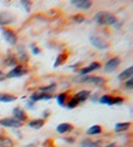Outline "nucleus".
I'll use <instances>...</instances> for the list:
<instances>
[{
  "label": "nucleus",
  "mask_w": 133,
  "mask_h": 147,
  "mask_svg": "<svg viewBox=\"0 0 133 147\" xmlns=\"http://www.w3.org/2000/svg\"><path fill=\"white\" fill-rule=\"evenodd\" d=\"M94 20L99 26H115L117 22L115 14L110 13V12H98L94 16Z\"/></svg>",
  "instance_id": "f257e3e1"
},
{
  "label": "nucleus",
  "mask_w": 133,
  "mask_h": 147,
  "mask_svg": "<svg viewBox=\"0 0 133 147\" xmlns=\"http://www.w3.org/2000/svg\"><path fill=\"white\" fill-rule=\"evenodd\" d=\"M76 82H83V83H92V85H94V86H103L107 81H106V78L103 77H97V76H77V77L75 78Z\"/></svg>",
  "instance_id": "f03ea898"
},
{
  "label": "nucleus",
  "mask_w": 133,
  "mask_h": 147,
  "mask_svg": "<svg viewBox=\"0 0 133 147\" xmlns=\"http://www.w3.org/2000/svg\"><path fill=\"white\" fill-rule=\"evenodd\" d=\"M98 102L107 106H117V104H121L124 99L121 96H115V95H102L100 98H98Z\"/></svg>",
  "instance_id": "7ed1b4c3"
},
{
  "label": "nucleus",
  "mask_w": 133,
  "mask_h": 147,
  "mask_svg": "<svg viewBox=\"0 0 133 147\" xmlns=\"http://www.w3.org/2000/svg\"><path fill=\"white\" fill-rule=\"evenodd\" d=\"M29 73V68L25 64H18L13 68L12 70H9L7 73V78H16V77H22Z\"/></svg>",
  "instance_id": "20e7f679"
},
{
  "label": "nucleus",
  "mask_w": 133,
  "mask_h": 147,
  "mask_svg": "<svg viewBox=\"0 0 133 147\" xmlns=\"http://www.w3.org/2000/svg\"><path fill=\"white\" fill-rule=\"evenodd\" d=\"M89 40H90V43H92L95 48H98V50H106V48H108V42H106L105 39H102L98 34L90 35Z\"/></svg>",
  "instance_id": "39448f33"
},
{
  "label": "nucleus",
  "mask_w": 133,
  "mask_h": 147,
  "mask_svg": "<svg viewBox=\"0 0 133 147\" xmlns=\"http://www.w3.org/2000/svg\"><path fill=\"white\" fill-rule=\"evenodd\" d=\"M120 63H121V60H120V57H117V56H114V57H111L110 60L107 61L105 64V70L107 73H112L115 72V70L119 68Z\"/></svg>",
  "instance_id": "423d86ee"
},
{
  "label": "nucleus",
  "mask_w": 133,
  "mask_h": 147,
  "mask_svg": "<svg viewBox=\"0 0 133 147\" xmlns=\"http://www.w3.org/2000/svg\"><path fill=\"white\" fill-rule=\"evenodd\" d=\"M3 36L8 45H11V46L17 45V40H18V39H17V34L14 33V30H12V29H4Z\"/></svg>",
  "instance_id": "0eeeda50"
},
{
  "label": "nucleus",
  "mask_w": 133,
  "mask_h": 147,
  "mask_svg": "<svg viewBox=\"0 0 133 147\" xmlns=\"http://www.w3.org/2000/svg\"><path fill=\"white\" fill-rule=\"evenodd\" d=\"M0 125L4 126V128H13V129H17V128H21L22 124L17 120H14L13 117H5V119H1L0 120Z\"/></svg>",
  "instance_id": "6e6552de"
},
{
  "label": "nucleus",
  "mask_w": 133,
  "mask_h": 147,
  "mask_svg": "<svg viewBox=\"0 0 133 147\" xmlns=\"http://www.w3.org/2000/svg\"><path fill=\"white\" fill-rule=\"evenodd\" d=\"M98 69H100V63L94 61V63H92V64H89L88 67L81 68V69L78 70V76H88L89 73H92V72L98 70Z\"/></svg>",
  "instance_id": "1a4fd4ad"
},
{
  "label": "nucleus",
  "mask_w": 133,
  "mask_h": 147,
  "mask_svg": "<svg viewBox=\"0 0 133 147\" xmlns=\"http://www.w3.org/2000/svg\"><path fill=\"white\" fill-rule=\"evenodd\" d=\"M71 4L75 7H77L81 11H88L93 7V3L90 0H71Z\"/></svg>",
  "instance_id": "9d476101"
},
{
  "label": "nucleus",
  "mask_w": 133,
  "mask_h": 147,
  "mask_svg": "<svg viewBox=\"0 0 133 147\" xmlns=\"http://www.w3.org/2000/svg\"><path fill=\"white\" fill-rule=\"evenodd\" d=\"M12 113H13V116L12 117H13L14 120H17V121H20L21 124H24V122L28 120V115H26V112L24 111V109H21L20 107H16Z\"/></svg>",
  "instance_id": "9b49d317"
},
{
  "label": "nucleus",
  "mask_w": 133,
  "mask_h": 147,
  "mask_svg": "<svg viewBox=\"0 0 133 147\" xmlns=\"http://www.w3.org/2000/svg\"><path fill=\"white\" fill-rule=\"evenodd\" d=\"M4 65L5 67H16V65H18V60H17V56L13 55V53H8L7 55V57L4 59Z\"/></svg>",
  "instance_id": "f8f14e48"
},
{
  "label": "nucleus",
  "mask_w": 133,
  "mask_h": 147,
  "mask_svg": "<svg viewBox=\"0 0 133 147\" xmlns=\"http://www.w3.org/2000/svg\"><path fill=\"white\" fill-rule=\"evenodd\" d=\"M89 96H90V91H89V90H81V91H77L73 95V98H75L78 103L85 102L86 99H89Z\"/></svg>",
  "instance_id": "ddd939ff"
},
{
  "label": "nucleus",
  "mask_w": 133,
  "mask_h": 147,
  "mask_svg": "<svg viewBox=\"0 0 133 147\" xmlns=\"http://www.w3.org/2000/svg\"><path fill=\"white\" fill-rule=\"evenodd\" d=\"M73 130V125L72 124H68V122H63V124H59L56 126V131L60 134L64 133H69V131Z\"/></svg>",
  "instance_id": "4468645a"
},
{
  "label": "nucleus",
  "mask_w": 133,
  "mask_h": 147,
  "mask_svg": "<svg viewBox=\"0 0 133 147\" xmlns=\"http://www.w3.org/2000/svg\"><path fill=\"white\" fill-rule=\"evenodd\" d=\"M14 21V17L5 12H0V25H9Z\"/></svg>",
  "instance_id": "2eb2a0df"
},
{
  "label": "nucleus",
  "mask_w": 133,
  "mask_h": 147,
  "mask_svg": "<svg viewBox=\"0 0 133 147\" xmlns=\"http://www.w3.org/2000/svg\"><path fill=\"white\" fill-rule=\"evenodd\" d=\"M0 147H14V142L8 136L0 134Z\"/></svg>",
  "instance_id": "dca6fc26"
},
{
  "label": "nucleus",
  "mask_w": 133,
  "mask_h": 147,
  "mask_svg": "<svg viewBox=\"0 0 133 147\" xmlns=\"http://www.w3.org/2000/svg\"><path fill=\"white\" fill-rule=\"evenodd\" d=\"M132 76H133V67H129L125 70H123L117 78H119L120 81H127V80H129V78H132Z\"/></svg>",
  "instance_id": "f3484780"
},
{
  "label": "nucleus",
  "mask_w": 133,
  "mask_h": 147,
  "mask_svg": "<svg viewBox=\"0 0 133 147\" xmlns=\"http://www.w3.org/2000/svg\"><path fill=\"white\" fill-rule=\"evenodd\" d=\"M17 60H21L24 61V63H26V61L29 60V56L28 53L25 52V47L24 46H18V51H17Z\"/></svg>",
  "instance_id": "a211bd4d"
},
{
  "label": "nucleus",
  "mask_w": 133,
  "mask_h": 147,
  "mask_svg": "<svg viewBox=\"0 0 133 147\" xmlns=\"http://www.w3.org/2000/svg\"><path fill=\"white\" fill-rule=\"evenodd\" d=\"M29 128H33V129H41L42 126L44 125V119H35V120H30L28 122Z\"/></svg>",
  "instance_id": "6ab92c4d"
},
{
  "label": "nucleus",
  "mask_w": 133,
  "mask_h": 147,
  "mask_svg": "<svg viewBox=\"0 0 133 147\" xmlns=\"http://www.w3.org/2000/svg\"><path fill=\"white\" fill-rule=\"evenodd\" d=\"M56 90V83H50L47 86H41L38 87V92H44V94H51L52 91Z\"/></svg>",
  "instance_id": "aec40b11"
},
{
  "label": "nucleus",
  "mask_w": 133,
  "mask_h": 147,
  "mask_svg": "<svg viewBox=\"0 0 133 147\" xmlns=\"http://www.w3.org/2000/svg\"><path fill=\"white\" fill-rule=\"evenodd\" d=\"M130 122H119V124H116L115 125V128H114V130L116 131V133H121V131H125V130H128V129L130 128Z\"/></svg>",
  "instance_id": "412c9836"
},
{
  "label": "nucleus",
  "mask_w": 133,
  "mask_h": 147,
  "mask_svg": "<svg viewBox=\"0 0 133 147\" xmlns=\"http://www.w3.org/2000/svg\"><path fill=\"white\" fill-rule=\"evenodd\" d=\"M102 133V126L100 125H93L86 130V134L88 136H97V134Z\"/></svg>",
  "instance_id": "4be33fe9"
},
{
  "label": "nucleus",
  "mask_w": 133,
  "mask_h": 147,
  "mask_svg": "<svg viewBox=\"0 0 133 147\" xmlns=\"http://www.w3.org/2000/svg\"><path fill=\"white\" fill-rule=\"evenodd\" d=\"M100 142H94L92 139H83L81 141L80 143V147H99Z\"/></svg>",
  "instance_id": "5701e85b"
},
{
  "label": "nucleus",
  "mask_w": 133,
  "mask_h": 147,
  "mask_svg": "<svg viewBox=\"0 0 133 147\" xmlns=\"http://www.w3.org/2000/svg\"><path fill=\"white\" fill-rule=\"evenodd\" d=\"M17 99V96L12 94H0V102L1 103H12Z\"/></svg>",
  "instance_id": "b1692460"
},
{
  "label": "nucleus",
  "mask_w": 133,
  "mask_h": 147,
  "mask_svg": "<svg viewBox=\"0 0 133 147\" xmlns=\"http://www.w3.org/2000/svg\"><path fill=\"white\" fill-rule=\"evenodd\" d=\"M66 98H68V94H66V92H60L59 95H56V102H58L59 106H60V107H64V106H65Z\"/></svg>",
  "instance_id": "393cba45"
},
{
  "label": "nucleus",
  "mask_w": 133,
  "mask_h": 147,
  "mask_svg": "<svg viewBox=\"0 0 133 147\" xmlns=\"http://www.w3.org/2000/svg\"><path fill=\"white\" fill-rule=\"evenodd\" d=\"M65 60H66V53H60V55L58 56V59H56V61H55V64H54V67L58 68L59 65H61Z\"/></svg>",
  "instance_id": "a878e982"
},
{
  "label": "nucleus",
  "mask_w": 133,
  "mask_h": 147,
  "mask_svg": "<svg viewBox=\"0 0 133 147\" xmlns=\"http://www.w3.org/2000/svg\"><path fill=\"white\" fill-rule=\"evenodd\" d=\"M78 104H80V103L77 102V100L75 99V98H71V100L68 103H65V106H66V108H69V109H73V108H76V107L78 106Z\"/></svg>",
  "instance_id": "bb28decb"
},
{
  "label": "nucleus",
  "mask_w": 133,
  "mask_h": 147,
  "mask_svg": "<svg viewBox=\"0 0 133 147\" xmlns=\"http://www.w3.org/2000/svg\"><path fill=\"white\" fill-rule=\"evenodd\" d=\"M72 20L75 21L76 24H81V22H83V21H85V17H83L82 14L80 13V14H76V16H73Z\"/></svg>",
  "instance_id": "cd10ccee"
},
{
  "label": "nucleus",
  "mask_w": 133,
  "mask_h": 147,
  "mask_svg": "<svg viewBox=\"0 0 133 147\" xmlns=\"http://www.w3.org/2000/svg\"><path fill=\"white\" fill-rule=\"evenodd\" d=\"M20 3H21V5L25 8L26 12L30 11V8H31V3H30V1H25V0H22V1H20Z\"/></svg>",
  "instance_id": "c85d7f7f"
},
{
  "label": "nucleus",
  "mask_w": 133,
  "mask_h": 147,
  "mask_svg": "<svg viewBox=\"0 0 133 147\" xmlns=\"http://www.w3.org/2000/svg\"><path fill=\"white\" fill-rule=\"evenodd\" d=\"M125 89H128V90H132L133 89V78H129V80H127L125 81Z\"/></svg>",
  "instance_id": "c756f323"
},
{
  "label": "nucleus",
  "mask_w": 133,
  "mask_h": 147,
  "mask_svg": "<svg viewBox=\"0 0 133 147\" xmlns=\"http://www.w3.org/2000/svg\"><path fill=\"white\" fill-rule=\"evenodd\" d=\"M30 50H31V52H33V55H39V53H41V50H39V48H37L35 45H31L30 46Z\"/></svg>",
  "instance_id": "7c9ffc66"
},
{
  "label": "nucleus",
  "mask_w": 133,
  "mask_h": 147,
  "mask_svg": "<svg viewBox=\"0 0 133 147\" xmlns=\"http://www.w3.org/2000/svg\"><path fill=\"white\" fill-rule=\"evenodd\" d=\"M26 106H28V108L33 109V108H34V103L31 102V100H28V103H26Z\"/></svg>",
  "instance_id": "2f4dec72"
},
{
  "label": "nucleus",
  "mask_w": 133,
  "mask_h": 147,
  "mask_svg": "<svg viewBox=\"0 0 133 147\" xmlns=\"http://www.w3.org/2000/svg\"><path fill=\"white\" fill-rule=\"evenodd\" d=\"M4 80H7V74L0 70V81H4Z\"/></svg>",
  "instance_id": "473e14b6"
},
{
  "label": "nucleus",
  "mask_w": 133,
  "mask_h": 147,
  "mask_svg": "<svg viewBox=\"0 0 133 147\" xmlns=\"http://www.w3.org/2000/svg\"><path fill=\"white\" fill-rule=\"evenodd\" d=\"M92 99H93V100H94V102H97V100H98V95H94V96H93V98H92Z\"/></svg>",
  "instance_id": "72a5a7b5"
},
{
  "label": "nucleus",
  "mask_w": 133,
  "mask_h": 147,
  "mask_svg": "<svg viewBox=\"0 0 133 147\" xmlns=\"http://www.w3.org/2000/svg\"><path fill=\"white\" fill-rule=\"evenodd\" d=\"M107 147H116V146H115V144L114 143H110V144H108V146Z\"/></svg>",
  "instance_id": "f704fd0d"
}]
</instances>
